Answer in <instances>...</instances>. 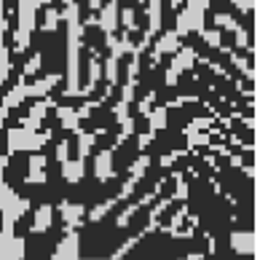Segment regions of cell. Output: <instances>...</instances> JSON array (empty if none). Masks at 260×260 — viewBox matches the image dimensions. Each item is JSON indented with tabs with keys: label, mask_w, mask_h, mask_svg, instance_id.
I'll use <instances>...</instances> for the list:
<instances>
[{
	"label": "cell",
	"mask_w": 260,
	"mask_h": 260,
	"mask_svg": "<svg viewBox=\"0 0 260 260\" xmlns=\"http://www.w3.org/2000/svg\"><path fill=\"white\" fill-rule=\"evenodd\" d=\"M140 150L142 148H140V137H137V134H129L123 142H118V148H115V153H113V164H110L113 172H118V175H121V172H129V167L137 161Z\"/></svg>",
	"instance_id": "6da1fadb"
},
{
	"label": "cell",
	"mask_w": 260,
	"mask_h": 260,
	"mask_svg": "<svg viewBox=\"0 0 260 260\" xmlns=\"http://www.w3.org/2000/svg\"><path fill=\"white\" fill-rule=\"evenodd\" d=\"M100 6L105 8V6H110V0H100Z\"/></svg>",
	"instance_id": "8992f818"
},
{
	"label": "cell",
	"mask_w": 260,
	"mask_h": 260,
	"mask_svg": "<svg viewBox=\"0 0 260 260\" xmlns=\"http://www.w3.org/2000/svg\"><path fill=\"white\" fill-rule=\"evenodd\" d=\"M81 148H78V134H70V145H67V161H78Z\"/></svg>",
	"instance_id": "3957f363"
},
{
	"label": "cell",
	"mask_w": 260,
	"mask_h": 260,
	"mask_svg": "<svg viewBox=\"0 0 260 260\" xmlns=\"http://www.w3.org/2000/svg\"><path fill=\"white\" fill-rule=\"evenodd\" d=\"M134 123H137V126H134V134H137V137H142V134H148V132H150L148 115H134Z\"/></svg>",
	"instance_id": "277c9868"
},
{
	"label": "cell",
	"mask_w": 260,
	"mask_h": 260,
	"mask_svg": "<svg viewBox=\"0 0 260 260\" xmlns=\"http://www.w3.org/2000/svg\"><path fill=\"white\" fill-rule=\"evenodd\" d=\"M89 67H91V49H81L78 54V86L81 89H86V86L91 83V73H89Z\"/></svg>",
	"instance_id": "7a4b0ae2"
},
{
	"label": "cell",
	"mask_w": 260,
	"mask_h": 260,
	"mask_svg": "<svg viewBox=\"0 0 260 260\" xmlns=\"http://www.w3.org/2000/svg\"><path fill=\"white\" fill-rule=\"evenodd\" d=\"M8 150V129H0V156H6Z\"/></svg>",
	"instance_id": "5b68a950"
}]
</instances>
